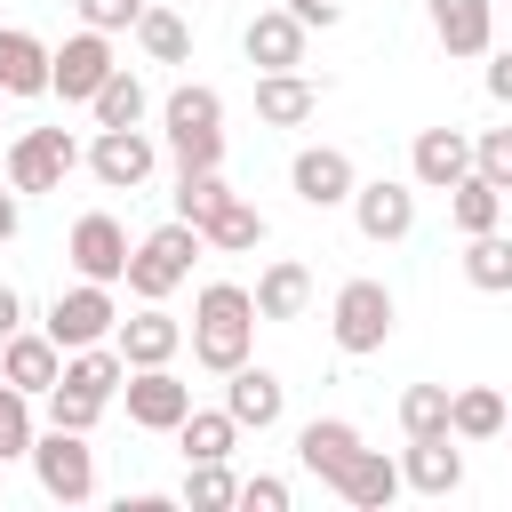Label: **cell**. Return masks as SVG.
I'll return each mask as SVG.
<instances>
[{
    "label": "cell",
    "mask_w": 512,
    "mask_h": 512,
    "mask_svg": "<svg viewBox=\"0 0 512 512\" xmlns=\"http://www.w3.org/2000/svg\"><path fill=\"white\" fill-rule=\"evenodd\" d=\"M160 144H168L176 168H224V96L200 88V80L168 88V104H160Z\"/></svg>",
    "instance_id": "2"
},
{
    "label": "cell",
    "mask_w": 512,
    "mask_h": 512,
    "mask_svg": "<svg viewBox=\"0 0 512 512\" xmlns=\"http://www.w3.org/2000/svg\"><path fill=\"white\" fill-rule=\"evenodd\" d=\"M120 392H128V424H144V432H176L192 408V384L176 368H128Z\"/></svg>",
    "instance_id": "12"
},
{
    "label": "cell",
    "mask_w": 512,
    "mask_h": 512,
    "mask_svg": "<svg viewBox=\"0 0 512 512\" xmlns=\"http://www.w3.org/2000/svg\"><path fill=\"white\" fill-rule=\"evenodd\" d=\"M400 432H408V440L448 432V384H408V392H400Z\"/></svg>",
    "instance_id": "35"
},
{
    "label": "cell",
    "mask_w": 512,
    "mask_h": 512,
    "mask_svg": "<svg viewBox=\"0 0 512 512\" xmlns=\"http://www.w3.org/2000/svg\"><path fill=\"white\" fill-rule=\"evenodd\" d=\"M328 488H336L352 512H384V504L400 496V464H392L384 448H368V440H360V448L336 464V480H328Z\"/></svg>",
    "instance_id": "15"
},
{
    "label": "cell",
    "mask_w": 512,
    "mask_h": 512,
    "mask_svg": "<svg viewBox=\"0 0 512 512\" xmlns=\"http://www.w3.org/2000/svg\"><path fill=\"white\" fill-rule=\"evenodd\" d=\"M408 176H416L424 192H448L456 176H472V136H464V128H416Z\"/></svg>",
    "instance_id": "18"
},
{
    "label": "cell",
    "mask_w": 512,
    "mask_h": 512,
    "mask_svg": "<svg viewBox=\"0 0 512 512\" xmlns=\"http://www.w3.org/2000/svg\"><path fill=\"white\" fill-rule=\"evenodd\" d=\"M480 80H488V96H496V104H512V48H496Z\"/></svg>",
    "instance_id": "43"
},
{
    "label": "cell",
    "mask_w": 512,
    "mask_h": 512,
    "mask_svg": "<svg viewBox=\"0 0 512 512\" xmlns=\"http://www.w3.org/2000/svg\"><path fill=\"white\" fill-rule=\"evenodd\" d=\"M64 256H72V272L80 280H120L128 272V232H120V216H104V208H88L80 224H72V240H64Z\"/></svg>",
    "instance_id": "11"
},
{
    "label": "cell",
    "mask_w": 512,
    "mask_h": 512,
    "mask_svg": "<svg viewBox=\"0 0 512 512\" xmlns=\"http://www.w3.org/2000/svg\"><path fill=\"white\" fill-rule=\"evenodd\" d=\"M192 256H200V224H184V216H168L160 232H144L136 248H128V296L136 304H168L184 280H192Z\"/></svg>",
    "instance_id": "3"
},
{
    "label": "cell",
    "mask_w": 512,
    "mask_h": 512,
    "mask_svg": "<svg viewBox=\"0 0 512 512\" xmlns=\"http://www.w3.org/2000/svg\"><path fill=\"white\" fill-rule=\"evenodd\" d=\"M224 408H232V424H240V432H272V424H280V408H288V384H280L272 368L240 360V368L224 376Z\"/></svg>",
    "instance_id": "14"
},
{
    "label": "cell",
    "mask_w": 512,
    "mask_h": 512,
    "mask_svg": "<svg viewBox=\"0 0 512 512\" xmlns=\"http://www.w3.org/2000/svg\"><path fill=\"white\" fill-rule=\"evenodd\" d=\"M0 96H48V40L40 32H0Z\"/></svg>",
    "instance_id": "25"
},
{
    "label": "cell",
    "mask_w": 512,
    "mask_h": 512,
    "mask_svg": "<svg viewBox=\"0 0 512 512\" xmlns=\"http://www.w3.org/2000/svg\"><path fill=\"white\" fill-rule=\"evenodd\" d=\"M176 440H184V464H224L240 448V424H232V408H184Z\"/></svg>",
    "instance_id": "26"
},
{
    "label": "cell",
    "mask_w": 512,
    "mask_h": 512,
    "mask_svg": "<svg viewBox=\"0 0 512 512\" xmlns=\"http://www.w3.org/2000/svg\"><path fill=\"white\" fill-rule=\"evenodd\" d=\"M80 8V24H96V32H136V16H144V0H72Z\"/></svg>",
    "instance_id": "40"
},
{
    "label": "cell",
    "mask_w": 512,
    "mask_h": 512,
    "mask_svg": "<svg viewBox=\"0 0 512 512\" xmlns=\"http://www.w3.org/2000/svg\"><path fill=\"white\" fill-rule=\"evenodd\" d=\"M56 384L112 400V392L128 384V360H120V344H80V352H64V376H56Z\"/></svg>",
    "instance_id": "28"
},
{
    "label": "cell",
    "mask_w": 512,
    "mask_h": 512,
    "mask_svg": "<svg viewBox=\"0 0 512 512\" xmlns=\"http://www.w3.org/2000/svg\"><path fill=\"white\" fill-rule=\"evenodd\" d=\"M80 160H88V176H96L104 192H136V184H152L160 144H152L144 128H96V144H88Z\"/></svg>",
    "instance_id": "9"
},
{
    "label": "cell",
    "mask_w": 512,
    "mask_h": 512,
    "mask_svg": "<svg viewBox=\"0 0 512 512\" xmlns=\"http://www.w3.org/2000/svg\"><path fill=\"white\" fill-rule=\"evenodd\" d=\"M112 344H120L128 368H168V360L184 352V328H176L160 304H144V312H128V320L112 328Z\"/></svg>",
    "instance_id": "19"
},
{
    "label": "cell",
    "mask_w": 512,
    "mask_h": 512,
    "mask_svg": "<svg viewBox=\"0 0 512 512\" xmlns=\"http://www.w3.org/2000/svg\"><path fill=\"white\" fill-rule=\"evenodd\" d=\"M304 40H312V32H304L288 8H256L248 32H240V48H248L256 72H296V64H304Z\"/></svg>",
    "instance_id": "16"
},
{
    "label": "cell",
    "mask_w": 512,
    "mask_h": 512,
    "mask_svg": "<svg viewBox=\"0 0 512 512\" xmlns=\"http://www.w3.org/2000/svg\"><path fill=\"white\" fill-rule=\"evenodd\" d=\"M16 328H24V296H16V288H8V280H0V344H8V336H16Z\"/></svg>",
    "instance_id": "44"
},
{
    "label": "cell",
    "mask_w": 512,
    "mask_h": 512,
    "mask_svg": "<svg viewBox=\"0 0 512 512\" xmlns=\"http://www.w3.org/2000/svg\"><path fill=\"white\" fill-rule=\"evenodd\" d=\"M448 432H456V440H496V432H504V392H488V384L448 392Z\"/></svg>",
    "instance_id": "30"
},
{
    "label": "cell",
    "mask_w": 512,
    "mask_h": 512,
    "mask_svg": "<svg viewBox=\"0 0 512 512\" xmlns=\"http://www.w3.org/2000/svg\"><path fill=\"white\" fill-rule=\"evenodd\" d=\"M224 192H232L224 168H176V216H184V224H208Z\"/></svg>",
    "instance_id": "34"
},
{
    "label": "cell",
    "mask_w": 512,
    "mask_h": 512,
    "mask_svg": "<svg viewBox=\"0 0 512 512\" xmlns=\"http://www.w3.org/2000/svg\"><path fill=\"white\" fill-rule=\"evenodd\" d=\"M288 16H296L304 32H328V24L344 16V0H288Z\"/></svg>",
    "instance_id": "42"
},
{
    "label": "cell",
    "mask_w": 512,
    "mask_h": 512,
    "mask_svg": "<svg viewBox=\"0 0 512 512\" xmlns=\"http://www.w3.org/2000/svg\"><path fill=\"white\" fill-rule=\"evenodd\" d=\"M136 40H144L152 64H184V56H192V24H184L176 8H152V0H144V16H136Z\"/></svg>",
    "instance_id": "32"
},
{
    "label": "cell",
    "mask_w": 512,
    "mask_h": 512,
    "mask_svg": "<svg viewBox=\"0 0 512 512\" xmlns=\"http://www.w3.org/2000/svg\"><path fill=\"white\" fill-rule=\"evenodd\" d=\"M0 168H8V192H64V176L80 168V144L64 128H24Z\"/></svg>",
    "instance_id": "7"
},
{
    "label": "cell",
    "mask_w": 512,
    "mask_h": 512,
    "mask_svg": "<svg viewBox=\"0 0 512 512\" xmlns=\"http://www.w3.org/2000/svg\"><path fill=\"white\" fill-rule=\"evenodd\" d=\"M360 448V424H344V416H312L304 432H296V464L304 472H320V480H336V464Z\"/></svg>",
    "instance_id": "27"
},
{
    "label": "cell",
    "mask_w": 512,
    "mask_h": 512,
    "mask_svg": "<svg viewBox=\"0 0 512 512\" xmlns=\"http://www.w3.org/2000/svg\"><path fill=\"white\" fill-rule=\"evenodd\" d=\"M288 184H296L304 208H344L352 184H360V168H352V152H336V144H304L296 168H288Z\"/></svg>",
    "instance_id": "13"
},
{
    "label": "cell",
    "mask_w": 512,
    "mask_h": 512,
    "mask_svg": "<svg viewBox=\"0 0 512 512\" xmlns=\"http://www.w3.org/2000/svg\"><path fill=\"white\" fill-rule=\"evenodd\" d=\"M448 192H456V200H448L456 232H496V216H504V192H496V184H488L480 168H472V176H456Z\"/></svg>",
    "instance_id": "33"
},
{
    "label": "cell",
    "mask_w": 512,
    "mask_h": 512,
    "mask_svg": "<svg viewBox=\"0 0 512 512\" xmlns=\"http://www.w3.org/2000/svg\"><path fill=\"white\" fill-rule=\"evenodd\" d=\"M184 504L192 512H224V504H240V480L224 464H184Z\"/></svg>",
    "instance_id": "37"
},
{
    "label": "cell",
    "mask_w": 512,
    "mask_h": 512,
    "mask_svg": "<svg viewBox=\"0 0 512 512\" xmlns=\"http://www.w3.org/2000/svg\"><path fill=\"white\" fill-rule=\"evenodd\" d=\"M0 376H8L16 392H32V400H40V392L64 376V352H56V336H48V328H16V336L0 344Z\"/></svg>",
    "instance_id": "20"
},
{
    "label": "cell",
    "mask_w": 512,
    "mask_h": 512,
    "mask_svg": "<svg viewBox=\"0 0 512 512\" xmlns=\"http://www.w3.org/2000/svg\"><path fill=\"white\" fill-rule=\"evenodd\" d=\"M504 440H512V400H504Z\"/></svg>",
    "instance_id": "46"
},
{
    "label": "cell",
    "mask_w": 512,
    "mask_h": 512,
    "mask_svg": "<svg viewBox=\"0 0 512 512\" xmlns=\"http://www.w3.org/2000/svg\"><path fill=\"white\" fill-rule=\"evenodd\" d=\"M248 352H256V296L240 280H208L192 296V360L208 376H232Z\"/></svg>",
    "instance_id": "1"
},
{
    "label": "cell",
    "mask_w": 512,
    "mask_h": 512,
    "mask_svg": "<svg viewBox=\"0 0 512 512\" xmlns=\"http://www.w3.org/2000/svg\"><path fill=\"white\" fill-rule=\"evenodd\" d=\"M472 168H480L496 192H512V128H480V136H472Z\"/></svg>",
    "instance_id": "39"
},
{
    "label": "cell",
    "mask_w": 512,
    "mask_h": 512,
    "mask_svg": "<svg viewBox=\"0 0 512 512\" xmlns=\"http://www.w3.org/2000/svg\"><path fill=\"white\" fill-rule=\"evenodd\" d=\"M464 280L480 296H504L512 288V240L504 232H464Z\"/></svg>",
    "instance_id": "31"
},
{
    "label": "cell",
    "mask_w": 512,
    "mask_h": 512,
    "mask_svg": "<svg viewBox=\"0 0 512 512\" xmlns=\"http://www.w3.org/2000/svg\"><path fill=\"white\" fill-rule=\"evenodd\" d=\"M112 80V32H96V24H80L64 48H48V88L64 96V104H88L96 88Z\"/></svg>",
    "instance_id": "8"
},
{
    "label": "cell",
    "mask_w": 512,
    "mask_h": 512,
    "mask_svg": "<svg viewBox=\"0 0 512 512\" xmlns=\"http://www.w3.org/2000/svg\"><path fill=\"white\" fill-rule=\"evenodd\" d=\"M88 112H96V128H144V112H152V96H144V80L128 72V64H112V80L88 96Z\"/></svg>",
    "instance_id": "29"
},
{
    "label": "cell",
    "mask_w": 512,
    "mask_h": 512,
    "mask_svg": "<svg viewBox=\"0 0 512 512\" xmlns=\"http://www.w3.org/2000/svg\"><path fill=\"white\" fill-rule=\"evenodd\" d=\"M400 488H416V496H456V488H464V448H456V432L408 440V456H400Z\"/></svg>",
    "instance_id": "17"
},
{
    "label": "cell",
    "mask_w": 512,
    "mask_h": 512,
    "mask_svg": "<svg viewBox=\"0 0 512 512\" xmlns=\"http://www.w3.org/2000/svg\"><path fill=\"white\" fill-rule=\"evenodd\" d=\"M16 456H32V392H16L0 376V464H16Z\"/></svg>",
    "instance_id": "36"
},
{
    "label": "cell",
    "mask_w": 512,
    "mask_h": 512,
    "mask_svg": "<svg viewBox=\"0 0 512 512\" xmlns=\"http://www.w3.org/2000/svg\"><path fill=\"white\" fill-rule=\"evenodd\" d=\"M40 328L56 336V352L112 344V328H120V304H112V288H104V280H80V288H56V304H48V320H40Z\"/></svg>",
    "instance_id": "6"
},
{
    "label": "cell",
    "mask_w": 512,
    "mask_h": 512,
    "mask_svg": "<svg viewBox=\"0 0 512 512\" xmlns=\"http://www.w3.org/2000/svg\"><path fill=\"white\" fill-rule=\"evenodd\" d=\"M256 320H304V304H312V272L296 264V256H272L264 272H256Z\"/></svg>",
    "instance_id": "22"
},
{
    "label": "cell",
    "mask_w": 512,
    "mask_h": 512,
    "mask_svg": "<svg viewBox=\"0 0 512 512\" xmlns=\"http://www.w3.org/2000/svg\"><path fill=\"white\" fill-rule=\"evenodd\" d=\"M392 320H400V304H392V288L368 280V272L344 280L336 304H328V336H336V352H352V360L384 352V344H392Z\"/></svg>",
    "instance_id": "4"
},
{
    "label": "cell",
    "mask_w": 512,
    "mask_h": 512,
    "mask_svg": "<svg viewBox=\"0 0 512 512\" xmlns=\"http://www.w3.org/2000/svg\"><path fill=\"white\" fill-rule=\"evenodd\" d=\"M96 416H104V400H96V392L48 384V424H64V432H96Z\"/></svg>",
    "instance_id": "38"
},
{
    "label": "cell",
    "mask_w": 512,
    "mask_h": 512,
    "mask_svg": "<svg viewBox=\"0 0 512 512\" xmlns=\"http://www.w3.org/2000/svg\"><path fill=\"white\" fill-rule=\"evenodd\" d=\"M240 512H288V480H272V472L240 480Z\"/></svg>",
    "instance_id": "41"
},
{
    "label": "cell",
    "mask_w": 512,
    "mask_h": 512,
    "mask_svg": "<svg viewBox=\"0 0 512 512\" xmlns=\"http://www.w3.org/2000/svg\"><path fill=\"white\" fill-rule=\"evenodd\" d=\"M16 224H24V216H16V192H0V248L16 240Z\"/></svg>",
    "instance_id": "45"
},
{
    "label": "cell",
    "mask_w": 512,
    "mask_h": 512,
    "mask_svg": "<svg viewBox=\"0 0 512 512\" xmlns=\"http://www.w3.org/2000/svg\"><path fill=\"white\" fill-rule=\"evenodd\" d=\"M32 480H40L48 504H88L96 496V448H88V432H64V424L32 432Z\"/></svg>",
    "instance_id": "5"
},
{
    "label": "cell",
    "mask_w": 512,
    "mask_h": 512,
    "mask_svg": "<svg viewBox=\"0 0 512 512\" xmlns=\"http://www.w3.org/2000/svg\"><path fill=\"white\" fill-rule=\"evenodd\" d=\"M432 8V32L448 56H488L496 40V0H424Z\"/></svg>",
    "instance_id": "21"
},
{
    "label": "cell",
    "mask_w": 512,
    "mask_h": 512,
    "mask_svg": "<svg viewBox=\"0 0 512 512\" xmlns=\"http://www.w3.org/2000/svg\"><path fill=\"white\" fill-rule=\"evenodd\" d=\"M352 224H360V240H408L416 232V184H400V176H376V184H352Z\"/></svg>",
    "instance_id": "10"
},
{
    "label": "cell",
    "mask_w": 512,
    "mask_h": 512,
    "mask_svg": "<svg viewBox=\"0 0 512 512\" xmlns=\"http://www.w3.org/2000/svg\"><path fill=\"white\" fill-rule=\"evenodd\" d=\"M320 112V88L304 80V72H256V120H272V128H304Z\"/></svg>",
    "instance_id": "23"
},
{
    "label": "cell",
    "mask_w": 512,
    "mask_h": 512,
    "mask_svg": "<svg viewBox=\"0 0 512 512\" xmlns=\"http://www.w3.org/2000/svg\"><path fill=\"white\" fill-rule=\"evenodd\" d=\"M200 248H216V256H248V248H264V208L240 200V192H224L216 216L200 224Z\"/></svg>",
    "instance_id": "24"
}]
</instances>
